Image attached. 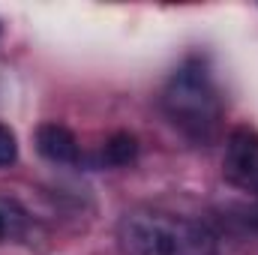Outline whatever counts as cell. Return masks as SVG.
I'll list each match as a JSON object with an SVG mask.
<instances>
[{"label": "cell", "mask_w": 258, "mask_h": 255, "mask_svg": "<svg viewBox=\"0 0 258 255\" xmlns=\"http://www.w3.org/2000/svg\"><path fill=\"white\" fill-rule=\"evenodd\" d=\"M162 114L168 123L195 144H210L222 123V93L207 54H186L171 69L162 96Z\"/></svg>", "instance_id": "cell-1"}, {"label": "cell", "mask_w": 258, "mask_h": 255, "mask_svg": "<svg viewBox=\"0 0 258 255\" xmlns=\"http://www.w3.org/2000/svg\"><path fill=\"white\" fill-rule=\"evenodd\" d=\"M123 255H219L216 231L192 216L162 207H129L117 222Z\"/></svg>", "instance_id": "cell-2"}, {"label": "cell", "mask_w": 258, "mask_h": 255, "mask_svg": "<svg viewBox=\"0 0 258 255\" xmlns=\"http://www.w3.org/2000/svg\"><path fill=\"white\" fill-rule=\"evenodd\" d=\"M222 177L234 189L258 198V132L249 126H234L225 138Z\"/></svg>", "instance_id": "cell-3"}, {"label": "cell", "mask_w": 258, "mask_h": 255, "mask_svg": "<svg viewBox=\"0 0 258 255\" xmlns=\"http://www.w3.org/2000/svg\"><path fill=\"white\" fill-rule=\"evenodd\" d=\"M36 150H39V156H45L54 165H75V162H81L78 138L63 123H42L36 129Z\"/></svg>", "instance_id": "cell-4"}, {"label": "cell", "mask_w": 258, "mask_h": 255, "mask_svg": "<svg viewBox=\"0 0 258 255\" xmlns=\"http://www.w3.org/2000/svg\"><path fill=\"white\" fill-rule=\"evenodd\" d=\"M135 156H138V141H135V135H129V132H114V135L105 141V147H102V153H99V162H102V165H129Z\"/></svg>", "instance_id": "cell-5"}, {"label": "cell", "mask_w": 258, "mask_h": 255, "mask_svg": "<svg viewBox=\"0 0 258 255\" xmlns=\"http://www.w3.org/2000/svg\"><path fill=\"white\" fill-rule=\"evenodd\" d=\"M18 159V138L9 126L0 123V168H9Z\"/></svg>", "instance_id": "cell-6"}, {"label": "cell", "mask_w": 258, "mask_h": 255, "mask_svg": "<svg viewBox=\"0 0 258 255\" xmlns=\"http://www.w3.org/2000/svg\"><path fill=\"white\" fill-rule=\"evenodd\" d=\"M12 222H15V216H12V207L0 201V240L12 234Z\"/></svg>", "instance_id": "cell-7"}]
</instances>
